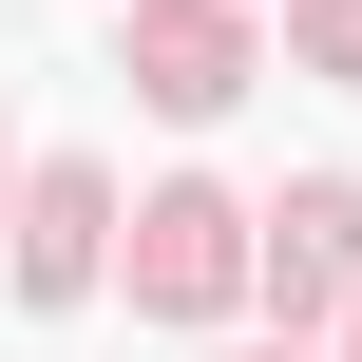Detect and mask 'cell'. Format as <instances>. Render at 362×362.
I'll return each mask as SVG.
<instances>
[{
    "label": "cell",
    "instance_id": "6da1fadb",
    "mask_svg": "<svg viewBox=\"0 0 362 362\" xmlns=\"http://www.w3.org/2000/svg\"><path fill=\"white\" fill-rule=\"evenodd\" d=\"M229 286H248V210H229V191H153V210H134V305L210 325Z\"/></svg>",
    "mask_w": 362,
    "mask_h": 362
},
{
    "label": "cell",
    "instance_id": "7a4b0ae2",
    "mask_svg": "<svg viewBox=\"0 0 362 362\" xmlns=\"http://www.w3.org/2000/svg\"><path fill=\"white\" fill-rule=\"evenodd\" d=\"M248 229H267L248 267H267V305H286V325L362 286V191H344V172H325V191H286V210H248Z\"/></svg>",
    "mask_w": 362,
    "mask_h": 362
},
{
    "label": "cell",
    "instance_id": "3957f363",
    "mask_svg": "<svg viewBox=\"0 0 362 362\" xmlns=\"http://www.w3.org/2000/svg\"><path fill=\"white\" fill-rule=\"evenodd\" d=\"M134 95H153V115H229V95H248V38H229L210 0H153V19H134Z\"/></svg>",
    "mask_w": 362,
    "mask_h": 362
},
{
    "label": "cell",
    "instance_id": "277c9868",
    "mask_svg": "<svg viewBox=\"0 0 362 362\" xmlns=\"http://www.w3.org/2000/svg\"><path fill=\"white\" fill-rule=\"evenodd\" d=\"M95 229H115V172H95V153H57V172L19 191V286H38V305H76V286H95Z\"/></svg>",
    "mask_w": 362,
    "mask_h": 362
},
{
    "label": "cell",
    "instance_id": "5b68a950",
    "mask_svg": "<svg viewBox=\"0 0 362 362\" xmlns=\"http://www.w3.org/2000/svg\"><path fill=\"white\" fill-rule=\"evenodd\" d=\"M305 57H325V76H362V0H305Z\"/></svg>",
    "mask_w": 362,
    "mask_h": 362
},
{
    "label": "cell",
    "instance_id": "8992f818",
    "mask_svg": "<svg viewBox=\"0 0 362 362\" xmlns=\"http://www.w3.org/2000/svg\"><path fill=\"white\" fill-rule=\"evenodd\" d=\"M0 210H19V153H0Z\"/></svg>",
    "mask_w": 362,
    "mask_h": 362
}]
</instances>
